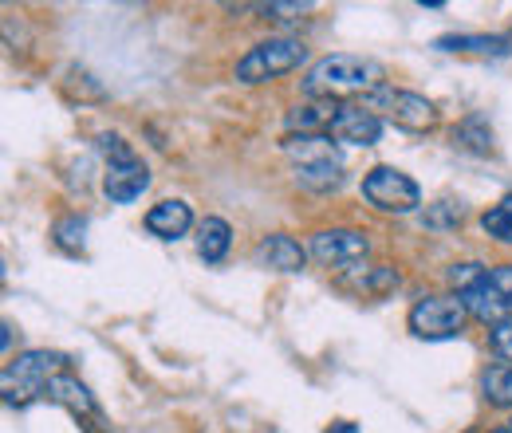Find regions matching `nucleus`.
Masks as SVG:
<instances>
[{
	"label": "nucleus",
	"instance_id": "nucleus-1",
	"mask_svg": "<svg viewBox=\"0 0 512 433\" xmlns=\"http://www.w3.org/2000/svg\"><path fill=\"white\" fill-rule=\"evenodd\" d=\"M386 79V67L371 56H355V52H335L323 56L308 67L304 75V95L308 99H335V95H351V91H379Z\"/></svg>",
	"mask_w": 512,
	"mask_h": 433
},
{
	"label": "nucleus",
	"instance_id": "nucleus-2",
	"mask_svg": "<svg viewBox=\"0 0 512 433\" xmlns=\"http://www.w3.org/2000/svg\"><path fill=\"white\" fill-rule=\"evenodd\" d=\"M284 154L292 158V178L300 189L331 193L343 186V154L335 150L331 134H288Z\"/></svg>",
	"mask_w": 512,
	"mask_h": 433
},
{
	"label": "nucleus",
	"instance_id": "nucleus-3",
	"mask_svg": "<svg viewBox=\"0 0 512 433\" xmlns=\"http://www.w3.org/2000/svg\"><path fill=\"white\" fill-rule=\"evenodd\" d=\"M67 355L60 351H24L16 363H8L0 374V386H4V402L8 406H28L36 394L48 390V382L56 374H64Z\"/></svg>",
	"mask_w": 512,
	"mask_h": 433
},
{
	"label": "nucleus",
	"instance_id": "nucleus-4",
	"mask_svg": "<svg viewBox=\"0 0 512 433\" xmlns=\"http://www.w3.org/2000/svg\"><path fill=\"white\" fill-rule=\"evenodd\" d=\"M304 60H308V48H304L296 36H268V40L253 44V48L237 60V79L249 83V87H253V83H272V79L296 71Z\"/></svg>",
	"mask_w": 512,
	"mask_h": 433
},
{
	"label": "nucleus",
	"instance_id": "nucleus-5",
	"mask_svg": "<svg viewBox=\"0 0 512 433\" xmlns=\"http://www.w3.org/2000/svg\"><path fill=\"white\" fill-rule=\"evenodd\" d=\"M363 197H367V205H375L379 213H394V217L414 213V209L422 205L418 182H414L410 174L394 170V166H375V170H367V174H363Z\"/></svg>",
	"mask_w": 512,
	"mask_h": 433
},
{
	"label": "nucleus",
	"instance_id": "nucleus-6",
	"mask_svg": "<svg viewBox=\"0 0 512 433\" xmlns=\"http://www.w3.org/2000/svg\"><path fill=\"white\" fill-rule=\"evenodd\" d=\"M363 107L375 111V115H386L390 123L406 126V130H430V126L438 123V107L426 95L402 91V87H390V83H383L379 91H371L363 99Z\"/></svg>",
	"mask_w": 512,
	"mask_h": 433
},
{
	"label": "nucleus",
	"instance_id": "nucleus-7",
	"mask_svg": "<svg viewBox=\"0 0 512 433\" xmlns=\"http://www.w3.org/2000/svg\"><path fill=\"white\" fill-rule=\"evenodd\" d=\"M465 319H469V311L461 304V296H422L410 315H406V323H410V331L418 335V339H430V343H438V339H457L461 331H465Z\"/></svg>",
	"mask_w": 512,
	"mask_h": 433
},
{
	"label": "nucleus",
	"instance_id": "nucleus-8",
	"mask_svg": "<svg viewBox=\"0 0 512 433\" xmlns=\"http://www.w3.org/2000/svg\"><path fill=\"white\" fill-rule=\"evenodd\" d=\"M308 252L327 268H355L371 256V237L359 229H320L312 233Z\"/></svg>",
	"mask_w": 512,
	"mask_h": 433
},
{
	"label": "nucleus",
	"instance_id": "nucleus-9",
	"mask_svg": "<svg viewBox=\"0 0 512 433\" xmlns=\"http://www.w3.org/2000/svg\"><path fill=\"white\" fill-rule=\"evenodd\" d=\"M327 134L343 146H375L383 138V119L375 111H367L363 103H339L335 123Z\"/></svg>",
	"mask_w": 512,
	"mask_h": 433
},
{
	"label": "nucleus",
	"instance_id": "nucleus-10",
	"mask_svg": "<svg viewBox=\"0 0 512 433\" xmlns=\"http://www.w3.org/2000/svg\"><path fill=\"white\" fill-rule=\"evenodd\" d=\"M150 186V170L142 158H127V162H111L107 174H103V193L115 201V205H130L142 197V189Z\"/></svg>",
	"mask_w": 512,
	"mask_h": 433
},
{
	"label": "nucleus",
	"instance_id": "nucleus-11",
	"mask_svg": "<svg viewBox=\"0 0 512 433\" xmlns=\"http://www.w3.org/2000/svg\"><path fill=\"white\" fill-rule=\"evenodd\" d=\"M142 225H146V233L158 237V241H178V237H186L193 229V209L182 197H166V201L150 205V213H146Z\"/></svg>",
	"mask_w": 512,
	"mask_h": 433
},
{
	"label": "nucleus",
	"instance_id": "nucleus-12",
	"mask_svg": "<svg viewBox=\"0 0 512 433\" xmlns=\"http://www.w3.org/2000/svg\"><path fill=\"white\" fill-rule=\"evenodd\" d=\"M253 260L260 268H272V272H300L308 264V248L288 233H268V237H260Z\"/></svg>",
	"mask_w": 512,
	"mask_h": 433
},
{
	"label": "nucleus",
	"instance_id": "nucleus-13",
	"mask_svg": "<svg viewBox=\"0 0 512 433\" xmlns=\"http://www.w3.org/2000/svg\"><path fill=\"white\" fill-rule=\"evenodd\" d=\"M461 304H465V311L473 315V319H481L489 331L493 327H501L505 319H512V308L505 304V296L493 288V280L485 276V280H477L473 288H465L461 292Z\"/></svg>",
	"mask_w": 512,
	"mask_h": 433
},
{
	"label": "nucleus",
	"instance_id": "nucleus-14",
	"mask_svg": "<svg viewBox=\"0 0 512 433\" xmlns=\"http://www.w3.org/2000/svg\"><path fill=\"white\" fill-rule=\"evenodd\" d=\"M44 394H48V402L64 406L67 414H75V418H99V406H95L91 390L79 378H71V374H56Z\"/></svg>",
	"mask_w": 512,
	"mask_h": 433
},
{
	"label": "nucleus",
	"instance_id": "nucleus-15",
	"mask_svg": "<svg viewBox=\"0 0 512 433\" xmlns=\"http://www.w3.org/2000/svg\"><path fill=\"white\" fill-rule=\"evenodd\" d=\"M335 111H339L335 99H308L304 107H296V111L284 115V126L292 134H323V130H331V123H335Z\"/></svg>",
	"mask_w": 512,
	"mask_h": 433
},
{
	"label": "nucleus",
	"instance_id": "nucleus-16",
	"mask_svg": "<svg viewBox=\"0 0 512 433\" xmlns=\"http://www.w3.org/2000/svg\"><path fill=\"white\" fill-rule=\"evenodd\" d=\"M229 248H233V229L225 217H205L197 225V252L205 264H221L229 256Z\"/></svg>",
	"mask_w": 512,
	"mask_h": 433
},
{
	"label": "nucleus",
	"instance_id": "nucleus-17",
	"mask_svg": "<svg viewBox=\"0 0 512 433\" xmlns=\"http://www.w3.org/2000/svg\"><path fill=\"white\" fill-rule=\"evenodd\" d=\"M438 52H477V56H509L512 40L509 36H473V32H461V36H438L434 40Z\"/></svg>",
	"mask_w": 512,
	"mask_h": 433
},
{
	"label": "nucleus",
	"instance_id": "nucleus-18",
	"mask_svg": "<svg viewBox=\"0 0 512 433\" xmlns=\"http://www.w3.org/2000/svg\"><path fill=\"white\" fill-rule=\"evenodd\" d=\"M481 394H485V402L512 410V363H493L481 374Z\"/></svg>",
	"mask_w": 512,
	"mask_h": 433
},
{
	"label": "nucleus",
	"instance_id": "nucleus-19",
	"mask_svg": "<svg viewBox=\"0 0 512 433\" xmlns=\"http://www.w3.org/2000/svg\"><path fill=\"white\" fill-rule=\"evenodd\" d=\"M355 288L363 296H386L398 288V272L390 264H363V272L355 276Z\"/></svg>",
	"mask_w": 512,
	"mask_h": 433
},
{
	"label": "nucleus",
	"instance_id": "nucleus-20",
	"mask_svg": "<svg viewBox=\"0 0 512 433\" xmlns=\"http://www.w3.org/2000/svg\"><path fill=\"white\" fill-rule=\"evenodd\" d=\"M481 229H485L493 241L512 245V193L509 197H501L493 209H485V213H481Z\"/></svg>",
	"mask_w": 512,
	"mask_h": 433
},
{
	"label": "nucleus",
	"instance_id": "nucleus-21",
	"mask_svg": "<svg viewBox=\"0 0 512 433\" xmlns=\"http://www.w3.org/2000/svg\"><path fill=\"white\" fill-rule=\"evenodd\" d=\"M453 146H465V150H473V154H489L493 150V134H489V126L485 119H465V123L453 130Z\"/></svg>",
	"mask_w": 512,
	"mask_h": 433
},
{
	"label": "nucleus",
	"instance_id": "nucleus-22",
	"mask_svg": "<svg viewBox=\"0 0 512 433\" xmlns=\"http://www.w3.org/2000/svg\"><path fill=\"white\" fill-rule=\"evenodd\" d=\"M52 237H56V245L64 248V252H83V241H87V217L67 213V217L56 221Z\"/></svg>",
	"mask_w": 512,
	"mask_h": 433
},
{
	"label": "nucleus",
	"instance_id": "nucleus-23",
	"mask_svg": "<svg viewBox=\"0 0 512 433\" xmlns=\"http://www.w3.org/2000/svg\"><path fill=\"white\" fill-rule=\"evenodd\" d=\"M449 288H453V296H461L465 288H473L477 280H485L489 276V268L485 264H477V260H461V264H449Z\"/></svg>",
	"mask_w": 512,
	"mask_h": 433
},
{
	"label": "nucleus",
	"instance_id": "nucleus-24",
	"mask_svg": "<svg viewBox=\"0 0 512 433\" xmlns=\"http://www.w3.org/2000/svg\"><path fill=\"white\" fill-rule=\"evenodd\" d=\"M461 221V205H453V201H438V205H430V213H426V225L430 229H449V225H457Z\"/></svg>",
	"mask_w": 512,
	"mask_h": 433
},
{
	"label": "nucleus",
	"instance_id": "nucleus-25",
	"mask_svg": "<svg viewBox=\"0 0 512 433\" xmlns=\"http://www.w3.org/2000/svg\"><path fill=\"white\" fill-rule=\"evenodd\" d=\"M489 347H493V355H501L505 363H512V319H505L501 327L489 331Z\"/></svg>",
	"mask_w": 512,
	"mask_h": 433
},
{
	"label": "nucleus",
	"instance_id": "nucleus-26",
	"mask_svg": "<svg viewBox=\"0 0 512 433\" xmlns=\"http://www.w3.org/2000/svg\"><path fill=\"white\" fill-rule=\"evenodd\" d=\"M489 280H493V288L505 296V304L512 308V264H497V268H489Z\"/></svg>",
	"mask_w": 512,
	"mask_h": 433
},
{
	"label": "nucleus",
	"instance_id": "nucleus-27",
	"mask_svg": "<svg viewBox=\"0 0 512 433\" xmlns=\"http://www.w3.org/2000/svg\"><path fill=\"white\" fill-rule=\"evenodd\" d=\"M0 347H4V351H12V323H8V319H4V335H0Z\"/></svg>",
	"mask_w": 512,
	"mask_h": 433
},
{
	"label": "nucleus",
	"instance_id": "nucleus-28",
	"mask_svg": "<svg viewBox=\"0 0 512 433\" xmlns=\"http://www.w3.org/2000/svg\"><path fill=\"white\" fill-rule=\"evenodd\" d=\"M327 433H359V426H351V422H335Z\"/></svg>",
	"mask_w": 512,
	"mask_h": 433
},
{
	"label": "nucleus",
	"instance_id": "nucleus-29",
	"mask_svg": "<svg viewBox=\"0 0 512 433\" xmlns=\"http://www.w3.org/2000/svg\"><path fill=\"white\" fill-rule=\"evenodd\" d=\"M493 433H512V426H501V430H493Z\"/></svg>",
	"mask_w": 512,
	"mask_h": 433
},
{
	"label": "nucleus",
	"instance_id": "nucleus-30",
	"mask_svg": "<svg viewBox=\"0 0 512 433\" xmlns=\"http://www.w3.org/2000/svg\"><path fill=\"white\" fill-rule=\"evenodd\" d=\"M509 426H512V422H509Z\"/></svg>",
	"mask_w": 512,
	"mask_h": 433
}]
</instances>
